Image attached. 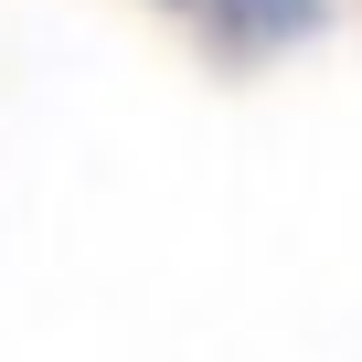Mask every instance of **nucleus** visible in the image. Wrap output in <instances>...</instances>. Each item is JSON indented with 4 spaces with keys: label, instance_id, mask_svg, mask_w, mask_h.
I'll use <instances>...</instances> for the list:
<instances>
[{
    "label": "nucleus",
    "instance_id": "f257e3e1",
    "mask_svg": "<svg viewBox=\"0 0 362 362\" xmlns=\"http://www.w3.org/2000/svg\"><path fill=\"white\" fill-rule=\"evenodd\" d=\"M214 43H235V54H277V43H298L309 22H320V0H181Z\"/></svg>",
    "mask_w": 362,
    "mask_h": 362
}]
</instances>
